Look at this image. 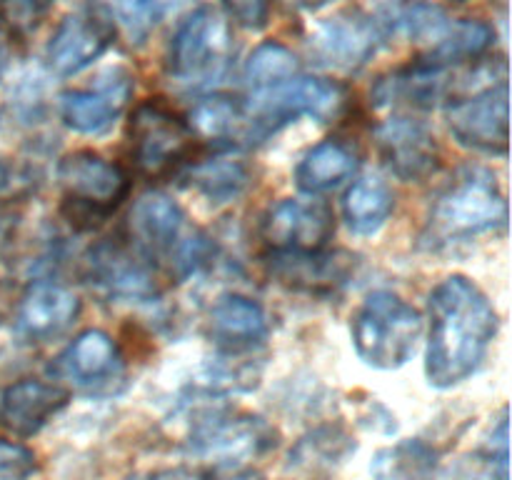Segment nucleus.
<instances>
[{
  "label": "nucleus",
  "mask_w": 512,
  "mask_h": 480,
  "mask_svg": "<svg viewBox=\"0 0 512 480\" xmlns=\"http://www.w3.org/2000/svg\"><path fill=\"white\" fill-rule=\"evenodd\" d=\"M425 378L448 390L473 378L498 338L500 318L488 295L465 275H450L428 295Z\"/></svg>",
  "instance_id": "nucleus-1"
},
{
  "label": "nucleus",
  "mask_w": 512,
  "mask_h": 480,
  "mask_svg": "<svg viewBox=\"0 0 512 480\" xmlns=\"http://www.w3.org/2000/svg\"><path fill=\"white\" fill-rule=\"evenodd\" d=\"M280 435L260 415L200 410L185 440V463L200 480H220L248 470L255 460L275 450Z\"/></svg>",
  "instance_id": "nucleus-2"
},
{
  "label": "nucleus",
  "mask_w": 512,
  "mask_h": 480,
  "mask_svg": "<svg viewBox=\"0 0 512 480\" xmlns=\"http://www.w3.org/2000/svg\"><path fill=\"white\" fill-rule=\"evenodd\" d=\"M505 228L508 200L495 175L483 168H465L430 205L420 245L428 250H443Z\"/></svg>",
  "instance_id": "nucleus-3"
},
{
  "label": "nucleus",
  "mask_w": 512,
  "mask_h": 480,
  "mask_svg": "<svg viewBox=\"0 0 512 480\" xmlns=\"http://www.w3.org/2000/svg\"><path fill=\"white\" fill-rule=\"evenodd\" d=\"M130 238L150 263H165L168 273L178 280H188L203 270L215 255L213 240L190 225L183 208L158 190L135 200L130 210Z\"/></svg>",
  "instance_id": "nucleus-4"
},
{
  "label": "nucleus",
  "mask_w": 512,
  "mask_h": 480,
  "mask_svg": "<svg viewBox=\"0 0 512 480\" xmlns=\"http://www.w3.org/2000/svg\"><path fill=\"white\" fill-rule=\"evenodd\" d=\"M345 100L348 95L340 83L310 78L303 73L293 75L283 83L268 85V88L250 90V98L243 103L240 143H263L303 115L320 120V123H330L343 113Z\"/></svg>",
  "instance_id": "nucleus-5"
},
{
  "label": "nucleus",
  "mask_w": 512,
  "mask_h": 480,
  "mask_svg": "<svg viewBox=\"0 0 512 480\" xmlns=\"http://www.w3.org/2000/svg\"><path fill=\"white\" fill-rule=\"evenodd\" d=\"M233 55L235 43L228 15L203 5L193 10L173 33L165 55V70L180 88L205 93L223 83L233 65Z\"/></svg>",
  "instance_id": "nucleus-6"
},
{
  "label": "nucleus",
  "mask_w": 512,
  "mask_h": 480,
  "mask_svg": "<svg viewBox=\"0 0 512 480\" xmlns=\"http://www.w3.org/2000/svg\"><path fill=\"white\" fill-rule=\"evenodd\" d=\"M423 335L418 308L390 290H375L350 318V338L368 368L398 370L413 360Z\"/></svg>",
  "instance_id": "nucleus-7"
},
{
  "label": "nucleus",
  "mask_w": 512,
  "mask_h": 480,
  "mask_svg": "<svg viewBox=\"0 0 512 480\" xmlns=\"http://www.w3.org/2000/svg\"><path fill=\"white\" fill-rule=\"evenodd\" d=\"M55 175L63 188L60 210L78 230L100 228L130 193V178L123 165L93 150H75L65 155Z\"/></svg>",
  "instance_id": "nucleus-8"
},
{
  "label": "nucleus",
  "mask_w": 512,
  "mask_h": 480,
  "mask_svg": "<svg viewBox=\"0 0 512 480\" xmlns=\"http://www.w3.org/2000/svg\"><path fill=\"white\" fill-rule=\"evenodd\" d=\"M50 373L88 398H113L128 385L125 358L113 335L100 328H88L75 335L68 348L53 360Z\"/></svg>",
  "instance_id": "nucleus-9"
},
{
  "label": "nucleus",
  "mask_w": 512,
  "mask_h": 480,
  "mask_svg": "<svg viewBox=\"0 0 512 480\" xmlns=\"http://www.w3.org/2000/svg\"><path fill=\"white\" fill-rule=\"evenodd\" d=\"M448 128L463 148L485 155H508V78L478 85L448 103Z\"/></svg>",
  "instance_id": "nucleus-10"
},
{
  "label": "nucleus",
  "mask_w": 512,
  "mask_h": 480,
  "mask_svg": "<svg viewBox=\"0 0 512 480\" xmlns=\"http://www.w3.org/2000/svg\"><path fill=\"white\" fill-rule=\"evenodd\" d=\"M130 155L140 173L158 178L170 173L188 155L193 133L188 120L180 118L158 100L143 103L130 118Z\"/></svg>",
  "instance_id": "nucleus-11"
},
{
  "label": "nucleus",
  "mask_w": 512,
  "mask_h": 480,
  "mask_svg": "<svg viewBox=\"0 0 512 480\" xmlns=\"http://www.w3.org/2000/svg\"><path fill=\"white\" fill-rule=\"evenodd\" d=\"M383 38L378 20L360 10H345L323 20L313 30L308 40V53L323 68L358 73L378 53Z\"/></svg>",
  "instance_id": "nucleus-12"
},
{
  "label": "nucleus",
  "mask_w": 512,
  "mask_h": 480,
  "mask_svg": "<svg viewBox=\"0 0 512 480\" xmlns=\"http://www.w3.org/2000/svg\"><path fill=\"white\" fill-rule=\"evenodd\" d=\"M260 233L273 253H318L335 233L333 210L323 200L285 198L265 213Z\"/></svg>",
  "instance_id": "nucleus-13"
},
{
  "label": "nucleus",
  "mask_w": 512,
  "mask_h": 480,
  "mask_svg": "<svg viewBox=\"0 0 512 480\" xmlns=\"http://www.w3.org/2000/svg\"><path fill=\"white\" fill-rule=\"evenodd\" d=\"M85 275L105 298L143 303L158 295L153 263L135 245L128 248L120 243H98L85 258Z\"/></svg>",
  "instance_id": "nucleus-14"
},
{
  "label": "nucleus",
  "mask_w": 512,
  "mask_h": 480,
  "mask_svg": "<svg viewBox=\"0 0 512 480\" xmlns=\"http://www.w3.org/2000/svg\"><path fill=\"white\" fill-rule=\"evenodd\" d=\"M133 98V78L123 68L100 75L98 83L60 95V120L80 135H103L118 123Z\"/></svg>",
  "instance_id": "nucleus-15"
},
{
  "label": "nucleus",
  "mask_w": 512,
  "mask_h": 480,
  "mask_svg": "<svg viewBox=\"0 0 512 480\" xmlns=\"http://www.w3.org/2000/svg\"><path fill=\"white\" fill-rule=\"evenodd\" d=\"M375 138L388 168L405 183H423L438 173V140L423 120L395 113L375 128Z\"/></svg>",
  "instance_id": "nucleus-16"
},
{
  "label": "nucleus",
  "mask_w": 512,
  "mask_h": 480,
  "mask_svg": "<svg viewBox=\"0 0 512 480\" xmlns=\"http://www.w3.org/2000/svg\"><path fill=\"white\" fill-rule=\"evenodd\" d=\"M113 43V25L103 15L80 10L60 20L45 48L48 68L60 78H70L93 65Z\"/></svg>",
  "instance_id": "nucleus-17"
},
{
  "label": "nucleus",
  "mask_w": 512,
  "mask_h": 480,
  "mask_svg": "<svg viewBox=\"0 0 512 480\" xmlns=\"http://www.w3.org/2000/svg\"><path fill=\"white\" fill-rule=\"evenodd\" d=\"M80 315V298L53 280H33L23 290L15 308V330L30 343H45L75 323Z\"/></svg>",
  "instance_id": "nucleus-18"
},
{
  "label": "nucleus",
  "mask_w": 512,
  "mask_h": 480,
  "mask_svg": "<svg viewBox=\"0 0 512 480\" xmlns=\"http://www.w3.org/2000/svg\"><path fill=\"white\" fill-rule=\"evenodd\" d=\"M68 403L70 390L65 385L35 378L15 380L0 393V425L18 438H33Z\"/></svg>",
  "instance_id": "nucleus-19"
},
{
  "label": "nucleus",
  "mask_w": 512,
  "mask_h": 480,
  "mask_svg": "<svg viewBox=\"0 0 512 480\" xmlns=\"http://www.w3.org/2000/svg\"><path fill=\"white\" fill-rule=\"evenodd\" d=\"M355 255L350 253H273L270 275L283 285L303 293H333L343 288L355 273Z\"/></svg>",
  "instance_id": "nucleus-20"
},
{
  "label": "nucleus",
  "mask_w": 512,
  "mask_h": 480,
  "mask_svg": "<svg viewBox=\"0 0 512 480\" xmlns=\"http://www.w3.org/2000/svg\"><path fill=\"white\" fill-rule=\"evenodd\" d=\"M270 320L255 300L240 293H225L210 305L208 335L230 353H250L265 343Z\"/></svg>",
  "instance_id": "nucleus-21"
},
{
  "label": "nucleus",
  "mask_w": 512,
  "mask_h": 480,
  "mask_svg": "<svg viewBox=\"0 0 512 480\" xmlns=\"http://www.w3.org/2000/svg\"><path fill=\"white\" fill-rule=\"evenodd\" d=\"M358 170V153L345 140L328 138L313 145L295 168V183L310 195L328 193L353 178Z\"/></svg>",
  "instance_id": "nucleus-22"
},
{
  "label": "nucleus",
  "mask_w": 512,
  "mask_h": 480,
  "mask_svg": "<svg viewBox=\"0 0 512 480\" xmlns=\"http://www.w3.org/2000/svg\"><path fill=\"white\" fill-rule=\"evenodd\" d=\"M355 450H358V440L350 435L345 425H318L293 445L288 455V468L305 475L330 473L338 465H343Z\"/></svg>",
  "instance_id": "nucleus-23"
},
{
  "label": "nucleus",
  "mask_w": 512,
  "mask_h": 480,
  "mask_svg": "<svg viewBox=\"0 0 512 480\" xmlns=\"http://www.w3.org/2000/svg\"><path fill=\"white\" fill-rule=\"evenodd\" d=\"M178 178L185 188L195 190L210 203H233L248 190L253 175L240 158L215 155V158L185 165Z\"/></svg>",
  "instance_id": "nucleus-24"
},
{
  "label": "nucleus",
  "mask_w": 512,
  "mask_h": 480,
  "mask_svg": "<svg viewBox=\"0 0 512 480\" xmlns=\"http://www.w3.org/2000/svg\"><path fill=\"white\" fill-rule=\"evenodd\" d=\"M378 25L383 35H400L410 43L428 45L430 50L445 38L453 20L440 5L430 0H400L385 10Z\"/></svg>",
  "instance_id": "nucleus-25"
},
{
  "label": "nucleus",
  "mask_w": 512,
  "mask_h": 480,
  "mask_svg": "<svg viewBox=\"0 0 512 480\" xmlns=\"http://www.w3.org/2000/svg\"><path fill=\"white\" fill-rule=\"evenodd\" d=\"M440 455L428 440L405 438L380 448L370 463L373 480H435L438 478Z\"/></svg>",
  "instance_id": "nucleus-26"
},
{
  "label": "nucleus",
  "mask_w": 512,
  "mask_h": 480,
  "mask_svg": "<svg viewBox=\"0 0 512 480\" xmlns=\"http://www.w3.org/2000/svg\"><path fill=\"white\" fill-rule=\"evenodd\" d=\"M395 210V195L378 175L355 180L343 198V218L355 235L380 233Z\"/></svg>",
  "instance_id": "nucleus-27"
},
{
  "label": "nucleus",
  "mask_w": 512,
  "mask_h": 480,
  "mask_svg": "<svg viewBox=\"0 0 512 480\" xmlns=\"http://www.w3.org/2000/svg\"><path fill=\"white\" fill-rule=\"evenodd\" d=\"M495 43V30L485 20H453L450 30L438 45L425 50L420 60L453 68L458 63L480 60Z\"/></svg>",
  "instance_id": "nucleus-28"
},
{
  "label": "nucleus",
  "mask_w": 512,
  "mask_h": 480,
  "mask_svg": "<svg viewBox=\"0 0 512 480\" xmlns=\"http://www.w3.org/2000/svg\"><path fill=\"white\" fill-rule=\"evenodd\" d=\"M190 133L210 143H233L243 135V100L228 95H205L188 115Z\"/></svg>",
  "instance_id": "nucleus-29"
},
{
  "label": "nucleus",
  "mask_w": 512,
  "mask_h": 480,
  "mask_svg": "<svg viewBox=\"0 0 512 480\" xmlns=\"http://www.w3.org/2000/svg\"><path fill=\"white\" fill-rule=\"evenodd\" d=\"M300 73V63L293 55V50L285 48L283 43H260L258 48L250 53L248 63H245L243 78L250 90L268 88V85L283 83V80L293 78Z\"/></svg>",
  "instance_id": "nucleus-30"
},
{
  "label": "nucleus",
  "mask_w": 512,
  "mask_h": 480,
  "mask_svg": "<svg viewBox=\"0 0 512 480\" xmlns=\"http://www.w3.org/2000/svg\"><path fill=\"white\" fill-rule=\"evenodd\" d=\"M480 463L488 468L490 480H510V450H508V408L500 413L498 425L490 430V438L485 440V448L480 450Z\"/></svg>",
  "instance_id": "nucleus-31"
},
{
  "label": "nucleus",
  "mask_w": 512,
  "mask_h": 480,
  "mask_svg": "<svg viewBox=\"0 0 512 480\" xmlns=\"http://www.w3.org/2000/svg\"><path fill=\"white\" fill-rule=\"evenodd\" d=\"M35 470L38 460L28 445L0 440V480H28Z\"/></svg>",
  "instance_id": "nucleus-32"
},
{
  "label": "nucleus",
  "mask_w": 512,
  "mask_h": 480,
  "mask_svg": "<svg viewBox=\"0 0 512 480\" xmlns=\"http://www.w3.org/2000/svg\"><path fill=\"white\" fill-rule=\"evenodd\" d=\"M58 0H0V18L13 30H30Z\"/></svg>",
  "instance_id": "nucleus-33"
},
{
  "label": "nucleus",
  "mask_w": 512,
  "mask_h": 480,
  "mask_svg": "<svg viewBox=\"0 0 512 480\" xmlns=\"http://www.w3.org/2000/svg\"><path fill=\"white\" fill-rule=\"evenodd\" d=\"M220 3L235 23L248 30H260L268 25L273 0H220Z\"/></svg>",
  "instance_id": "nucleus-34"
},
{
  "label": "nucleus",
  "mask_w": 512,
  "mask_h": 480,
  "mask_svg": "<svg viewBox=\"0 0 512 480\" xmlns=\"http://www.w3.org/2000/svg\"><path fill=\"white\" fill-rule=\"evenodd\" d=\"M20 188V180L15 170L5 160H0V198H10Z\"/></svg>",
  "instance_id": "nucleus-35"
},
{
  "label": "nucleus",
  "mask_w": 512,
  "mask_h": 480,
  "mask_svg": "<svg viewBox=\"0 0 512 480\" xmlns=\"http://www.w3.org/2000/svg\"><path fill=\"white\" fill-rule=\"evenodd\" d=\"M333 0H285V5H290V8L295 10H305V13H315V10L325 8V5H330Z\"/></svg>",
  "instance_id": "nucleus-36"
},
{
  "label": "nucleus",
  "mask_w": 512,
  "mask_h": 480,
  "mask_svg": "<svg viewBox=\"0 0 512 480\" xmlns=\"http://www.w3.org/2000/svg\"><path fill=\"white\" fill-rule=\"evenodd\" d=\"M118 3L125 15H138L140 10L148 8V3H153V0H118Z\"/></svg>",
  "instance_id": "nucleus-37"
},
{
  "label": "nucleus",
  "mask_w": 512,
  "mask_h": 480,
  "mask_svg": "<svg viewBox=\"0 0 512 480\" xmlns=\"http://www.w3.org/2000/svg\"><path fill=\"white\" fill-rule=\"evenodd\" d=\"M220 480H265L263 475L260 473H255V470H243V473H235V475H225V478H220Z\"/></svg>",
  "instance_id": "nucleus-38"
},
{
  "label": "nucleus",
  "mask_w": 512,
  "mask_h": 480,
  "mask_svg": "<svg viewBox=\"0 0 512 480\" xmlns=\"http://www.w3.org/2000/svg\"><path fill=\"white\" fill-rule=\"evenodd\" d=\"M130 480H180L178 473H153V475H145V478H130Z\"/></svg>",
  "instance_id": "nucleus-39"
},
{
  "label": "nucleus",
  "mask_w": 512,
  "mask_h": 480,
  "mask_svg": "<svg viewBox=\"0 0 512 480\" xmlns=\"http://www.w3.org/2000/svg\"><path fill=\"white\" fill-rule=\"evenodd\" d=\"M5 235H8V233H5V225L0 223V248H3V245H5Z\"/></svg>",
  "instance_id": "nucleus-40"
},
{
  "label": "nucleus",
  "mask_w": 512,
  "mask_h": 480,
  "mask_svg": "<svg viewBox=\"0 0 512 480\" xmlns=\"http://www.w3.org/2000/svg\"><path fill=\"white\" fill-rule=\"evenodd\" d=\"M453 3H470V0H453Z\"/></svg>",
  "instance_id": "nucleus-41"
},
{
  "label": "nucleus",
  "mask_w": 512,
  "mask_h": 480,
  "mask_svg": "<svg viewBox=\"0 0 512 480\" xmlns=\"http://www.w3.org/2000/svg\"><path fill=\"white\" fill-rule=\"evenodd\" d=\"M0 48H3V35H0Z\"/></svg>",
  "instance_id": "nucleus-42"
}]
</instances>
